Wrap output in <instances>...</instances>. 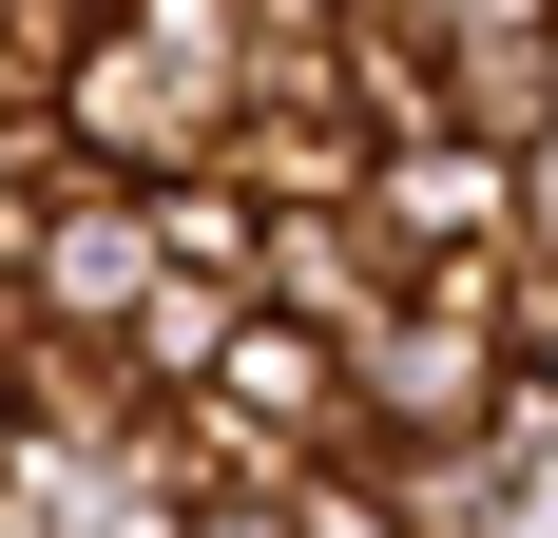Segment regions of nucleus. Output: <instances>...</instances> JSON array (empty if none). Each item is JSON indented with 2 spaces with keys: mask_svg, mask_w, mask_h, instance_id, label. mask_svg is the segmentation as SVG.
<instances>
[{
  "mask_svg": "<svg viewBox=\"0 0 558 538\" xmlns=\"http://www.w3.org/2000/svg\"><path fill=\"white\" fill-rule=\"evenodd\" d=\"M20 289H39V346H135L173 289V231L135 173H58L39 212H20Z\"/></svg>",
  "mask_w": 558,
  "mask_h": 538,
  "instance_id": "nucleus-1",
  "label": "nucleus"
},
{
  "mask_svg": "<svg viewBox=\"0 0 558 538\" xmlns=\"http://www.w3.org/2000/svg\"><path fill=\"white\" fill-rule=\"evenodd\" d=\"M366 212L404 231V269L444 289V269H482V250H539L520 231V155H482V135H404L386 173H366Z\"/></svg>",
  "mask_w": 558,
  "mask_h": 538,
  "instance_id": "nucleus-2",
  "label": "nucleus"
},
{
  "mask_svg": "<svg viewBox=\"0 0 558 538\" xmlns=\"http://www.w3.org/2000/svg\"><path fill=\"white\" fill-rule=\"evenodd\" d=\"M404 289H424V269H404V231L347 193V212H270V289H251V308H289V327H328V346H366Z\"/></svg>",
  "mask_w": 558,
  "mask_h": 538,
  "instance_id": "nucleus-3",
  "label": "nucleus"
},
{
  "mask_svg": "<svg viewBox=\"0 0 558 538\" xmlns=\"http://www.w3.org/2000/svg\"><path fill=\"white\" fill-rule=\"evenodd\" d=\"M213 173H251L270 212H347V193L386 173V135H366L347 97H251V115H231V155H213Z\"/></svg>",
  "mask_w": 558,
  "mask_h": 538,
  "instance_id": "nucleus-4",
  "label": "nucleus"
},
{
  "mask_svg": "<svg viewBox=\"0 0 558 538\" xmlns=\"http://www.w3.org/2000/svg\"><path fill=\"white\" fill-rule=\"evenodd\" d=\"M289 538H404V481L386 462H308L289 481Z\"/></svg>",
  "mask_w": 558,
  "mask_h": 538,
  "instance_id": "nucleus-5",
  "label": "nucleus"
},
{
  "mask_svg": "<svg viewBox=\"0 0 558 538\" xmlns=\"http://www.w3.org/2000/svg\"><path fill=\"white\" fill-rule=\"evenodd\" d=\"M501 346H520V384L558 404V269H520V308H501Z\"/></svg>",
  "mask_w": 558,
  "mask_h": 538,
  "instance_id": "nucleus-6",
  "label": "nucleus"
},
{
  "mask_svg": "<svg viewBox=\"0 0 558 538\" xmlns=\"http://www.w3.org/2000/svg\"><path fill=\"white\" fill-rule=\"evenodd\" d=\"M501 538H558V424H539V442L501 462Z\"/></svg>",
  "mask_w": 558,
  "mask_h": 538,
  "instance_id": "nucleus-7",
  "label": "nucleus"
},
{
  "mask_svg": "<svg viewBox=\"0 0 558 538\" xmlns=\"http://www.w3.org/2000/svg\"><path fill=\"white\" fill-rule=\"evenodd\" d=\"M520 231H539V269H558V135L520 155Z\"/></svg>",
  "mask_w": 558,
  "mask_h": 538,
  "instance_id": "nucleus-8",
  "label": "nucleus"
},
{
  "mask_svg": "<svg viewBox=\"0 0 558 538\" xmlns=\"http://www.w3.org/2000/svg\"><path fill=\"white\" fill-rule=\"evenodd\" d=\"M193 538H289V500H193Z\"/></svg>",
  "mask_w": 558,
  "mask_h": 538,
  "instance_id": "nucleus-9",
  "label": "nucleus"
}]
</instances>
